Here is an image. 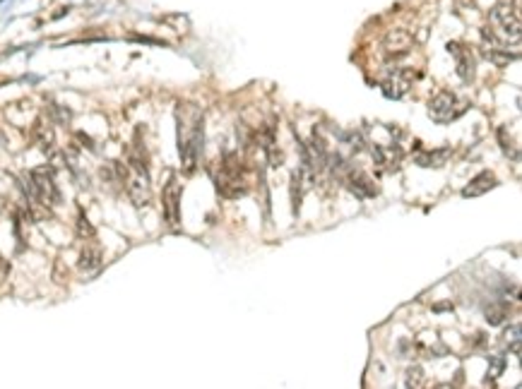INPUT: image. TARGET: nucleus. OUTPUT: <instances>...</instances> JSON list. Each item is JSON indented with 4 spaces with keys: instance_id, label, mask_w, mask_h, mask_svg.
Returning <instances> with one entry per match:
<instances>
[{
    "instance_id": "f257e3e1",
    "label": "nucleus",
    "mask_w": 522,
    "mask_h": 389,
    "mask_svg": "<svg viewBox=\"0 0 522 389\" xmlns=\"http://www.w3.org/2000/svg\"><path fill=\"white\" fill-rule=\"evenodd\" d=\"M205 115L195 103H178L176 106V133H178V154L180 168L185 176H193L203 149Z\"/></svg>"
},
{
    "instance_id": "f03ea898",
    "label": "nucleus",
    "mask_w": 522,
    "mask_h": 389,
    "mask_svg": "<svg viewBox=\"0 0 522 389\" xmlns=\"http://www.w3.org/2000/svg\"><path fill=\"white\" fill-rule=\"evenodd\" d=\"M212 180L217 185V192L222 197L236 199L246 194V183H243V166L236 154H227L222 164L212 168Z\"/></svg>"
},
{
    "instance_id": "7ed1b4c3",
    "label": "nucleus",
    "mask_w": 522,
    "mask_h": 389,
    "mask_svg": "<svg viewBox=\"0 0 522 389\" xmlns=\"http://www.w3.org/2000/svg\"><path fill=\"white\" fill-rule=\"evenodd\" d=\"M27 183H29V187L24 190L27 197H36L39 202H44L46 207H53L61 202V192H58V185H56V178H53V173H51V168H46V166L34 168V171L29 173Z\"/></svg>"
},
{
    "instance_id": "20e7f679",
    "label": "nucleus",
    "mask_w": 522,
    "mask_h": 389,
    "mask_svg": "<svg viewBox=\"0 0 522 389\" xmlns=\"http://www.w3.org/2000/svg\"><path fill=\"white\" fill-rule=\"evenodd\" d=\"M128 197L135 207H147L152 199V190H150V171L147 168H130L126 166V176H123Z\"/></svg>"
},
{
    "instance_id": "39448f33",
    "label": "nucleus",
    "mask_w": 522,
    "mask_h": 389,
    "mask_svg": "<svg viewBox=\"0 0 522 389\" xmlns=\"http://www.w3.org/2000/svg\"><path fill=\"white\" fill-rule=\"evenodd\" d=\"M491 22L496 27L503 29L506 38H513V41H518L520 38V0H515V5H508V3H498L496 8L491 10Z\"/></svg>"
},
{
    "instance_id": "423d86ee",
    "label": "nucleus",
    "mask_w": 522,
    "mask_h": 389,
    "mask_svg": "<svg viewBox=\"0 0 522 389\" xmlns=\"http://www.w3.org/2000/svg\"><path fill=\"white\" fill-rule=\"evenodd\" d=\"M414 80H416V73L409 68H397L392 70L383 77V82H380V89H383V94L388 96V99H402L404 94H409V89L414 87Z\"/></svg>"
},
{
    "instance_id": "0eeeda50",
    "label": "nucleus",
    "mask_w": 522,
    "mask_h": 389,
    "mask_svg": "<svg viewBox=\"0 0 522 389\" xmlns=\"http://www.w3.org/2000/svg\"><path fill=\"white\" fill-rule=\"evenodd\" d=\"M162 207H164V222L171 229H178L180 224V183L176 176H171L166 180L164 190H162Z\"/></svg>"
},
{
    "instance_id": "6e6552de",
    "label": "nucleus",
    "mask_w": 522,
    "mask_h": 389,
    "mask_svg": "<svg viewBox=\"0 0 522 389\" xmlns=\"http://www.w3.org/2000/svg\"><path fill=\"white\" fill-rule=\"evenodd\" d=\"M429 115L436 123H448L457 115V96L453 92H441L429 103Z\"/></svg>"
},
{
    "instance_id": "1a4fd4ad",
    "label": "nucleus",
    "mask_w": 522,
    "mask_h": 389,
    "mask_svg": "<svg viewBox=\"0 0 522 389\" xmlns=\"http://www.w3.org/2000/svg\"><path fill=\"white\" fill-rule=\"evenodd\" d=\"M402 157L404 154L397 145L376 147V152H373V161H376V166L385 173H397L399 166H402Z\"/></svg>"
},
{
    "instance_id": "9d476101",
    "label": "nucleus",
    "mask_w": 522,
    "mask_h": 389,
    "mask_svg": "<svg viewBox=\"0 0 522 389\" xmlns=\"http://www.w3.org/2000/svg\"><path fill=\"white\" fill-rule=\"evenodd\" d=\"M344 180H347V187H349L354 194H359V197H376L378 194V185L373 183L361 168H349Z\"/></svg>"
},
{
    "instance_id": "9b49d317",
    "label": "nucleus",
    "mask_w": 522,
    "mask_h": 389,
    "mask_svg": "<svg viewBox=\"0 0 522 389\" xmlns=\"http://www.w3.org/2000/svg\"><path fill=\"white\" fill-rule=\"evenodd\" d=\"M383 46H385V51H388L390 56L399 58V56L409 53L411 46H414V38H411L409 31H404V29H392V31L385 34Z\"/></svg>"
},
{
    "instance_id": "f8f14e48",
    "label": "nucleus",
    "mask_w": 522,
    "mask_h": 389,
    "mask_svg": "<svg viewBox=\"0 0 522 389\" xmlns=\"http://www.w3.org/2000/svg\"><path fill=\"white\" fill-rule=\"evenodd\" d=\"M450 53H455V68H457V75L462 77V82H472L474 80V58L472 53L460 46V43H450Z\"/></svg>"
},
{
    "instance_id": "ddd939ff",
    "label": "nucleus",
    "mask_w": 522,
    "mask_h": 389,
    "mask_svg": "<svg viewBox=\"0 0 522 389\" xmlns=\"http://www.w3.org/2000/svg\"><path fill=\"white\" fill-rule=\"evenodd\" d=\"M101 259H104V255H101L99 245H85L82 252H80V259H77V269H80V274L92 276V274L99 271Z\"/></svg>"
},
{
    "instance_id": "4468645a",
    "label": "nucleus",
    "mask_w": 522,
    "mask_h": 389,
    "mask_svg": "<svg viewBox=\"0 0 522 389\" xmlns=\"http://www.w3.org/2000/svg\"><path fill=\"white\" fill-rule=\"evenodd\" d=\"M496 185H498V180H496L493 173H491V171H481L479 176L469 180L467 187H465V190H462V194H465V197H479V194L488 192V190H491V187H496Z\"/></svg>"
},
{
    "instance_id": "2eb2a0df",
    "label": "nucleus",
    "mask_w": 522,
    "mask_h": 389,
    "mask_svg": "<svg viewBox=\"0 0 522 389\" xmlns=\"http://www.w3.org/2000/svg\"><path fill=\"white\" fill-rule=\"evenodd\" d=\"M450 159V149H426V152L416 154V164L424 168H441Z\"/></svg>"
},
{
    "instance_id": "dca6fc26",
    "label": "nucleus",
    "mask_w": 522,
    "mask_h": 389,
    "mask_svg": "<svg viewBox=\"0 0 522 389\" xmlns=\"http://www.w3.org/2000/svg\"><path fill=\"white\" fill-rule=\"evenodd\" d=\"M34 142H36L39 147H41V152H46V154H48V149L53 147L56 135L51 133V128L44 120H39L36 125H34Z\"/></svg>"
},
{
    "instance_id": "f3484780",
    "label": "nucleus",
    "mask_w": 522,
    "mask_h": 389,
    "mask_svg": "<svg viewBox=\"0 0 522 389\" xmlns=\"http://www.w3.org/2000/svg\"><path fill=\"white\" fill-rule=\"evenodd\" d=\"M301 197H304V168H296L292 173V209L294 214H299V207H301Z\"/></svg>"
},
{
    "instance_id": "a211bd4d",
    "label": "nucleus",
    "mask_w": 522,
    "mask_h": 389,
    "mask_svg": "<svg viewBox=\"0 0 522 389\" xmlns=\"http://www.w3.org/2000/svg\"><path fill=\"white\" fill-rule=\"evenodd\" d=\"M484 56H486L491 63L501 65V68H506V65H511V63L518 61V56H515V53H508V51H501V48H496V46L486 48V51H484Z\"/></svg>"
},
{
    "instance_id": "6ab92c4d",
    "label": "nucleus",
    "mask_w": 522,
    "mask_h": 389,
    "mask_svg": "<svg viewBox=\"0 0 522 389\" xmlns=\"http://www.w3.org/2000/svg\"><path fill=\"white\" fill-rule=\"evenodd\" d=\"M426 385V375H424V370L419 365H411L409 370H407V375H404V387H424Z\"/></svg>"
},
{
    "instance_id": "aec40b11",
    "label": "nucleus",
    "mask_w": 522,
    "mask_h": 389,
    "mask_svg": "<svg viewBox=\"0 0 522 389\" xmlns=\"http://www.w3.org/2000/svg\"><path fill=\"white\" fill-rule=\"evenodd\" d=\"M77 236H80V238H94V226L89 224V219L85 217V212L77 214Z\"/></svg>"
},
{
    "instance_id": "412c9836",
    "label": "nucleus",
    "mask_w": 522,
    "mask_h": 389,
    "mask_svg": "<svg viewBox=\"0 0 522 389\" xmlns=\"http://www.w3.org/2000/svg\"><path fill=\"white\" fill-rule=\"evenodd\" d=\"M506 315H508V308H503L501 303H493V306L486 310V317H488V322H491V324H501L506 320Z\"/></svg>"
},
{
    "instance_id": "4be33fe9",
    "label": "nucleus",
    "mask_w": 522,
    "mask_h": 389,
    "mask_svg": "<svg viewBox=\"0 0 522 389\" xmlns=\"http://www.w3.org/2000/svg\"><path fill=\"white\" fill-rule=\"evenodd\" d=\"M506 370V363H503V358H496L493 361V368H488V375H486V385H493V382H496V378H498V375L501 373H503Z\"/></svg>"
},
{
    "instance_id": "5701e85b",
    "label": "nucleus",
    "mask_w": 522,
    "mask_h": 389,
    "mask_svg": "<svg viewBox=\"0 0 522 389\" xmlns=\"http://www.w3.org/2000/svg\"><path fill=\"white\" fill-rule=\"evenodd\" d=\"M267 157H270V166H280L282 161H285V154H282V149L275 145H267Z\"/></svg>"
},
{
    "instance_id": "b1692460",
    "label": "nucleus",
    "mask_w": 522,
    "mask_h": 389,
    "mask_svg": "<svg viewBox=\"0 0 522 389\" xmlns=\"http://www.w3.org/2000/svg\"><path fill=\"white\" fill-rule=\"evenodd\" d=\"M63 267H66V264H63V259H56V271H53V279H56L58 284H63V281H66V279H68L66 269H63Z\"/></svg>"
},
{
    "instance_id": "393cba45",
    "label": "nucleus",
    "mask_w": 522,
    "mask_h": 389,
    "mask_svg": "<svg viewBox=\"0 0 522 389\" xmlns=\"http://www.w3.org/2000/svg\"><path fill=\"white\" fill-rule=\"evenodd\" d=\"M8 274H10V264H8V259L0 255V286H3V284H5V279H8Z\"/></svg>"
}]
</instances>
